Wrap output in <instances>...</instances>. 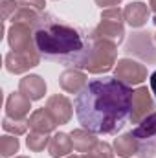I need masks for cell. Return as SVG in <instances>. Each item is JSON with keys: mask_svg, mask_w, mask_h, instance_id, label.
I'll list each match as a JSON object with an SVG mask.
<instances>
[{"mask_svg": "<svg viewBox=\"0 0 156 158\" xmlns=\"http://www.w3.org/2000/svg\"><path fill=\"white\" fill-rule=\"evenodd\" d=\"M132 92L116 77L88 81L74 101L79 123L94 134H116L130 116Z\"/></svg>", "mask_w": 156, "mask_h": 158, "instance_id": "cell-1", "label": "cell"}, {"mask_svg": "<svg viewBox=\"0 0 156 158\" xmlns=\"http://www.w3.org/2000/svg\"><path fill=\"white\" fill-rule=\"evenodd\" d=\"M33 37L40 57L63 64H74L83 70V64L92 50V35H84L53 15L42 13L39 24L33 28Z\"/></svg>", "mask_w": 156, "mask_h": 158, "instance_id": "cell-2", "label": "cell"}, {"mask_svg": "<svg viewBox=\"0 0 156 158\" xmlns=\"http://www.w3.org/2000/svg\"><path fill=\"white\" fill-rule=\"evenodd\" d=\"M94 39V37H92ZM117 46L103 39H94L92 50L83 64V70L88 74H107L116 66Z\"/></svg>", "mask_w": 156, "mask_h": 158, "instance_id": "cell-3", "label": "cell"}, {"mask_svg": "<svg viewBox=\"0 0 156 158\" xmlns=\"http://www.w3.org/2000/svg\"><path fill=\"white\" fill-rule=\"evenodd\" d=\"M123 9L119 7H107L101 11V22L90 31L94 39L109 40L112 44H121L125 39V26H123Z\"/></svg>", "mask_w": 156, "mask_h": 158, "instance_id": "cell-4", "label": "cell"}, {"mask_svg": "<svg viewBox=\"0 0 156 158\" xmlns=\"http://www.w3.org/2000/svg\"><path fill=\"white\" fill-rule=\"evenodd\" d=\"M132 134L140 142V158L156 156V112H151L147 118H143L132 131Z\"/></svg>", "mask_w": 156, "mask_h": 158, "instance_id": "cell-5", "label": "cell"}, {"mask_svg": "<svg viewBox=\"0 0 156 158\" xmlns=\"http://www.w3.org/2000/svg\"><path fill=\"white\" fill-rule=\"evenodd\" d=\"M7 42L11 52L26 53V55H40L35 44L33 30L26 24H11L7 30Z\"/></svg>", "mask_w": 156, "mask_h": 158, "instance_id": "cell-6", "label": "cell"}, {"mask_svg": "<svg viewBox=\"0 0 156 158\" xmlns=\"http://www.w3.org/2000/svg\"><path fill=\"white\" fill-rule=\"evenodd\" d=\"M125 53L134 55V57L145 61L147 64H154L156 63V48H154V44H153L151 33H147V31L132 33L130 39L127 40V44H125Z\"/></svg>", "mask_w": 156, "mask_h": 158, "instance_id": "cell-7", "label": "cell"}, {"mask_svg": "<svg viewBox=\"0 0 156 158\" xmlns=\"http://www.w3.org/2000/svg\"><path fill=\"white\" fill-rule=\"evenodd\" d=\"M114 77L121 83L132 86V85H142L147 79V68L140 64L138 61H132L129 57L119 59L114 66Z\"/></svg>", "mask_w": 156, "mask_h": 158, "instance_id": "cell-8", "label": "cell"}, {"mask_svg": "<svg viewBox=\"0 0 156 158\" xmlns=\"http://www.w3.org/2000/svg\"><path fill=\"white\" fill-rule=\"evenodd\" d=\"M154 109V101L151 98V92L147 86H138L132 92V101H130V116L129 119L132 123H140L143 118H147Z\"/></svg>", "mask_w": 156, "mask_h": 158, "instance_id": "cell-9", "label": "cell"}, {"mask_svg": "<svg viewBox=\"0 0 156 158\" xmlns=\"http://www.w3.org/2000/svg\"><path fill=\"white\" fill-rule=\"evenodd\" d=\"M46 109L48 112L51 114V118L55 119L57 125H64L72 119V114H74V107H72V101L63 96V94H53L48 98L46 101Z\"/></svg>", "mask_w": 156, "mask_h": 158, "instance_id": "cell-10", "label": "cell"}, {"mask_svg": "<svg viewBox=\"0 0 156 158\" xmlns=\"http://www.w3.org/2000/svg\"><path fill=\"white\" fill-rule=\"evenodd\" d=\"M39 63H40V55H26V53L9 52L4 57V64H6V70L9 74H24V72L35 68Z\"/></svg>", "mask_w": 156, "mask_h": 158, "instance_id": "cell-11", "label": "cell"}, {"mask_svg": "<svg viewBox=\"0 0 156 158\" xmlns=\"http://www.w3.org/2000/svg\"><path fill=\"white\" fill-rule=\"evenodd\" d=\"M31 109V99L20 92H13L6 99V116L11 119H28Z\"/></svg>", "mask_w": 156, "mask_h": 158, "instance_id": "cell-12", "label": "cell"}, {"mask_svg": "<svg viewBox=\"0 0 156 158\" xmlns=\"http://www.w3.org/2000/svg\"><path fill=\"white\" fill-rule=\"evenodd\" d=\"M18 92L24 94L28 99L31 101H39L46 94V81L37 76V74H30L18 81Z\"/></svg>", "mask_w": 156, "mask_h": 158, "instance_id": "cell-13", "label": "cell"}, {"mask_svg": "<svg viewBox=\"0 0 156 158\" xmlns=\"http://www.w3.org/2000/svg\"><path fill=\"white\" fill-rule=\"evenodd\" d=\"M59 85L68 94H79L88 85V79H86V74L83 70H79V68H68V70H64L61 74Z\"/></svg>", "mask_w": 156, "mask_h": 158, "instance_id": "cell-14", "label": "cell"}, {"mask_svg": "<svg viewBox=\"0 0 156 158\" xmlns=\"http://www.w3.org/2000/svg\"><path fill=\"white\" fill-rule=\"evenodd\" d=\"M123 17H125V22L130 28H142V26L147 24V20L151 17V9L143 2H130L129 6H125Z\"/></svg>", "mask_w": 156, "mask_h": 158, "instance_id": "cell-15", "label": "cell"}, {"mask_svg": "<svg viewBox=\"0 0 156 158\" xmlns=\"http://www.w3.org/2000/svg\"><path fill=\"white\" fill-rule=\"evenodd\" d=\"M50 156L51 158H66L70 156V153L74 151V143L70 134L66 132H55L50 138V145H48Z\"/></svg>", "mask_w": 156, "mask_h": 158, "instance_id": "cell-16", "label": "cell"}, {"mask_svg": "<svg viewBox=\"0 0 156 158\" xmlns=\"http://www.w3.org/2000/svg\"><path fill=\"white\" fill-rule=\"evenodd\" d=\"M70 138H72V143H74V151L83 153V155L84 153H92L94 147L99 143L96 134L86 131V129H74L70 132Z\"/></svg>", "mask_w": 156, "mask_h": 158, "instance_id": "cell-17", "label": "cell"}, {"mask_svg": "<svg viewBox=\"0 0 156 158\" xmlns=\"http://www.w3.org/2000/svg\"><path fill=\"white\" fill-rule=\"evenodd\" d=\"M28 121H30V127H31V131L44 132V134H50V132H53V131H55V127H57L55 119L51 118V114L48 112V109H46V107L33 110V112L30 114V119H28Z\"/></svg>", "mask_w": 156, "mask_h": 158, "instance_id": "cell-18", "label": "cell"}, {"mask_svg": "<svg viewBox=\"0 0 156 158\" xmlns=\"http://www.w3.org/2000/svg\"><path fill=\"white\" fill-rule=\"evenodd\" d=\"M114 153L119 158H130V156H138V151H140V142L138 138L132 134V132H127V134H121L114 140Z\"/></svg>", "mask_w": 156, "mask_h": 158, "instance_id": "cell-19", "label": "cell"}, {"mask_svg": "<svg viewBox=\"0 0 156 158\" xmlns=\"http://www.w3.org/2000/svg\"><path fill=\"white\" fill-rule=\"evenodd\" d=\"M40 17H42V11L31 7V6H26V4H20L18 9L15 11V15L11 17V24H26L30 26L31 30L39 24Z\"/></svg>", "mask_w": 156, "mask_h": 158, "instance_id": "cell-20", "label": "cell"}, {"mask_svg": "<svg viewBox=\"0 0 156 158\" xmlns=\"http://www.w3.org/2000/svg\"><path fill=\"white\" fill-rule=\"evenodd\" d=\"M30 127V121L28 119H11V118H6L2 119V129L7 132V134H13V136H22L26 134Z\"/></svg>", "mask_w": 156, "mask_h": 158, "instance_id": "cell-21", "label": "cell"}, {"mask_svg": "<svg viewBox=\"0 0 156 158\" xmlns=\"http://www.w3.org/2000/svg\"><path fill=\"white\" fill-rule=\"evenodd\" d=\"M26 145H28L30 151L40 153V151H44V149L50 145V138H48V134H44V132L31 131V132L28 134V138H26Z\"/></svg>", "mask_w": 156, "mask_h": 158, "instance_id": "cell-22", "label": "cell"}, {"mask_svg": "<svg viewBox=\"0 0 156 158\" xmlns=\"http://www.w3.org/2000/svg\"><path fill=\"white\" fill-rule=\"evenodd\" d=\"M20 149V143H18V138L13 136V134H6L0 138V156L2 158H9L13 156L15 153H18Z\"/></svg>", "mask_w": 156, "mask_h": 158, "instance_id": "cell-23", "label": "cell"}, {"mask_svg": "<svg viewBox=\"0 0 156 158\" xmlns=\"http://www.w3.org/2000/svg\"><path fill=\"white\" fill-rule=\"evenodd\" d=\"M20 2L18 0H0V7H2V19L4 20H11V17L15 15V11L18 9Z\"/></svg>", "mask_w": 156, "mask_h": 158, "instance_id": "cell-24", "label": "cell"}, {"mask_svg": "<svg viewBox=\"0 0 156 158\" xmlns=\"http://www.w3.org/2000/svg\"><path fill=\"white\" fill-rule=\"evenodd\" d=\"M92 155L97 158H114V147L112 145H109L107 142H99L96 147H94V151H92Z\"/></svg>", "mask_w": 156, "mask_h": 158, "instance_id": "cell-25", "label": "cell"}, {"mask_svg": "<svg viewBox=\"0 0 156 158\" xmlns=\"http://www.w3.org/2000/svg\"><path fill=\"white\" fill-rule=\"evenodd\" d=\"M101 9H107V7H117L121 4V0H94Z\"/></svg>", "mask_w": 156, "mask_h": 158, "instance_id": "cell-26", "label": "cell"}, {"mask_svg": "<svg viewBox=\"0 0 156 158\" xmlns=\"http://www.w3.org/2000/svg\"><path fill=\"white\" fill-rule=\"evenodd\" d=\"M149 9H151V17H153V22L156 24V0H149Z\"/></svg>", "mask_w": 156, "mask_h": 158, "instance_id": "cell-27", "label": "cell"}, {"mask_svg": "<svg viewBox=\"0 0 156 158\" xmlns=\"http://www.w3.org/2000/svg\"><path fill=\"white\" fill-rule=\"evenodd\" d=\"M149 81H151V90H153V94L156 96V70L151 74V79Z\"/></svg>", "mask_w": 156, "mask_h": 158, "instance_id": "cell-28", "label": "cell"}, {"mask_svg": "<svg viewBox=\"0 0 156 158\" xmlns=\"http://www.w3.org/2000/svg\"><path fill=\"white\" fill-rule=\"evenodd\" d=\"M81 158H97V156H94L92 153H84V155H81Z\"/></svg>", "mask_w": 156, "mask_h": 158, "instance_id": "cell-29", "label": "cell"}, {"mask_svg": "<svg viewBox=\"0 0 156 158\" xmlns=\"http://www.w3.org/2000/svg\"><path fill=\"white\" fill-rule=\"evenodd\" d=\"M66 158H81V156H76V155H70V156H66Z\"/></svg>", "mask_w": 156, "mask_h": 158, "instance_id": "cell-30", "label": "cell"}, {"mask_svg": "<svg viewBox=\"0 0 156 158\" xmlns=\"http://www.w3.org/2000/svg\"><path fill=\"white\" fill-rule=\"evenodd\" d=\"M15 158H30V156H15Z\"/></svg>", "mask_w": 156, "mask_h": 158, "instance_id": "cell-31", "label": "cell"}, {"mask_svg": "<svg viewBox=\"0 0 156 158\" xmlns=\"http://www.w3.org/2000/svg\"><path fill=\"white\" fill-rule=\"evenodd\" d=\"M18 2H28V0H18Z\"/></svg>", "mask_w": 156, "mask_h": 158, "instance_id": "cell-32", "label": "cell"}, {"mask_svg": "<svg viewBox=\"0 0 156 158\" xmlns=\"http://www.w3.org/2000/svg\"><path fill=\"white\" fill-rule=\"evenodd\" d=\"M154 40H156V35H154Z\"/></svg>", "mask_w": 156, "mask_h": 158, "instance_id": "cell-33", "label": "cell"}]
</instances>
